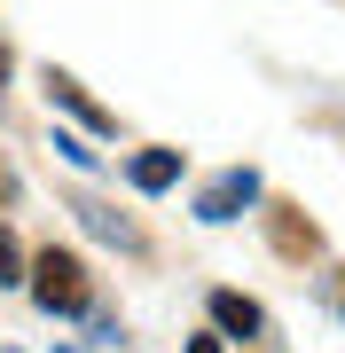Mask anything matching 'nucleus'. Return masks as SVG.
Instances as JSON below:
<instances>
[{"mask_svg": "<svg viewBox=\"0 0 345 353\" xmlns=\"http://www.w3.org/2000/svg\"><path fill=\"white\" fill-rule=\"evenodd\" d=\"M0 71H8V55H0Z\"/></svg>", "mask_w": 345, "mask_h": 353, "instance_id": "9", "label": "nucleus"}, {"mask_svg": "<svg viewBox=\"0 0 345 353\" xmlns=\"http://www.w3.org/2000/svg\"><path fill=\"white\" fill-rule=\"evenodd\" d=\"M79 212H87V228H94V236H110V243H126V252H134V228L118 220V212H103V204H79Z\"/></svg>", "mask_w": 345, "mask_h": 353, "instance_id": "6", "label": "nucleus"}, {"mask_svg": "<svg viewBox=\"0 0 345 353\" xmlns=\"http://www.w3.org/2000/svg\"><path fill=\"white\" fill-rule=\"evenodd\" d=\"M0 353H8V345H0Z\"/></svg>", "mask_w": 345, "mask_h": 353, "instance_id": "10", "label": "nucleus"}, {"mask_svg": "<svg viewBox=\"0 0 345 353\" xmlns=\"http://www.w3.org/2000/svg\"><path fill=\"white\" fill-rule=\"evenodd\" d=\"M24 290H32V306L39 314H87V267H79V252H39L24 267Z\"/></svg>", "mask_w": 345, "mask_h": 353, "instance_id": "1", "label": "nucleus"}, {"mask_svg": "<svg viewBox=\"0 0 345 353\" xmlns=\"http://www.w3.org/2000/svg\"><path fill=\"white\" fill-rule=\"evenodd\" d=\"M173 181H180V150H134V157H126V189L165 196Z\"/></svg>", "mask_w": 345, "mask_h": 353, "instance_id": "3", "label": "nucleus"}, {"mask_svg": "<svg viewBox=\"0 0 345 353\" xmlns=\"http://www.w3.org/2000/svg\"><path fill=\"white\" fill-rule=\"evenodd\" d=\"M63 353H71V345H63Z\"/></svg>", "mask_w": 345, "mask_h": 353, "instance_id": "11", "label": "nucleus"}, {"mask_svg": "<svg viewBox=\"0 0 345 353\" xmlns=\"http://www.w3.org/2000/svg\"><path fill=\"white\" fill-rule=\"evenodd\" d=\"M189 353H220V338H189Z\"/></svg>", "mask_w": 345, "mask_h": 353, "instance_id": "8", "label": "nucleus"}, {"mask_svg": "<svg viewBox=\"0 0 345 353\" xmlns=\"http://www.w3.org/2000/svg\"><path fill=\"white\" fill-rule=\"evenodd\" d=\"M24 267H32V259H24V243L0 228V283H24Z\"/></svg>", "mask_w": 345, "mask_h": 353, "instance_id": "7", "label": "nucleus"}, {"mask_svg": "<svg viewBox=\"0 0 345 353\" xmlns=\"http://www.w3.org/2000/svg\"><path fill=\"white\" fill-rule=\"evenodd\" d=\"M48 102H63V110L79 118V126H94V134H110V110H103V102H87V87H79L71 71H48Z\"/></svg>", "mask_w": 345, "mask_h": 353, "instance_id": "4", "label": "nucleus"}, {"mask_svg": "<svg viewBox=\"0 0 345 353\" xmlns=\"http://www.w3.org/2000/svg\"><path fill=\"white\" fill-rule=\"evenodd\" d=\"M212 322L228 330V338H259V330H267V314H259L243 290H212Z\"/></svg>", "mask_w": 345, "mask_h": 353, "instance_id": "5", "label": "nucleus"}, {"mask_svg": "<svg viewBox=\"0 0 345 353\" xmlns=\"http://www.w3.org/2000/svg\"><path fill=\"white\" fill-rule=\"evenodd\" d=\"M251 204H259V173H251V165H228L220 181L196 189V220H205V228H228V220L251 212Z\"/></svg>", "mask_w": 345, "mask_h": 353, "instance_id": "2", "label": "nucleus"}]
</instances>
